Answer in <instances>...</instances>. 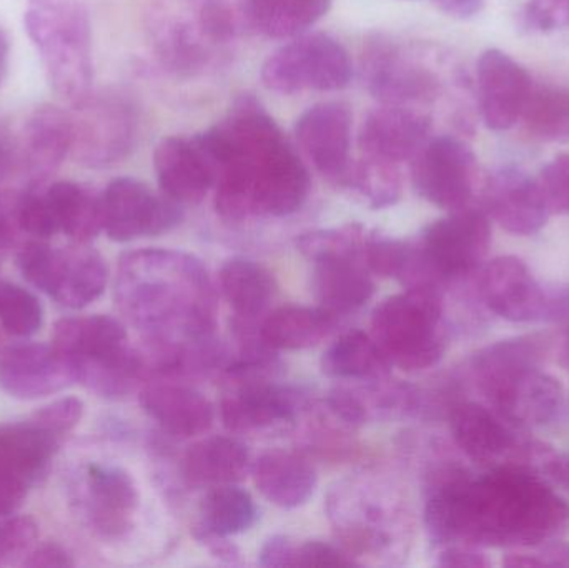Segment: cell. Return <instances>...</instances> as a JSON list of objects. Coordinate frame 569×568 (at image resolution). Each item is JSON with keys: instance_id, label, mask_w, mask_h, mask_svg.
I'll return each instance as SVG.
<instances>
[{"instance_id": "6da1fadb", "label": "cell", "mask_w": 569, "mask_h": 568, "mask_svg": "<svg viewBox=\"0 0 569 568\" xmlns=\"http://www.w3.org/2000/svg\"><path fill=\"white\" fill-rule=\"evenodd\" d=\"M203 136L219 163L216 209L222 219L287 217L301 209L310 173L257 97L240 96Z\"/></svg>"}, {"instance_id": "7a4b0ae2", "label": "cell", "mask_w": 569, "mask_h": 568, "mask_svg": "<svg viewBox=\"0 0 569 568\" xmlns=\"http://www.w3.org/2000/svg\"><path fill=\"white\" fill-rule=\"evenodd\" d=\"M117 306L146 333L160 353V372L176 370L179 337L183 352L196 362L213 332V292L207 270L193 257L170 250H136L120 259L116 282Z\"/></svg>"}, {"instance_id": "3957f363", "label": "cell", "mask_w": 569, "mask_h": 568, "mask_svg": "<svg viewBox=\"0 0 569 568\" xmlns=\"http://www.w3.org/2000/svg\"><path fill=\"white\" fill-rule=\"evenodd\" d=\"M455 540L475 546H537L560 536L568 504L540 477L498 467L480 479L467 474L453 487Z\"/></svg>"}, {"instance_id": "277c9868", "label": "cell", "mask_w": 569, "mask_h": 568, "mask_svg": "<svg viewBox=\"0 0 569 568\" xmlns=\"http://www.w3.org/2000/svg\"><path fill=\"white\" fill-rule=\"evenodd\" d=\"M246 27L247 0H150L147 12L153 52L177 76L222 66Z\"/></svg>"}, {"instance_id": "5b68a950", "label": "cell", "mask_w": 569, "mask_h": 568, "mask_svg": "<svg viewBox=\"0 0 569 568\" xmlns=\"http://www.w3.org/2000/svg\"><path fill=\"white\" fill-rule=\"evenodd\" d=\"M23 26L57 96L79 106L93 92L92 27L79 0H29Z\"/></svg>"}, {"instance_id": "8992f818", "label": "cell", "mask_w": 569, "mask_h": 568, "mask_svg": "<svg viewBox=\"0 0 569 568\" xmlns=\"http://www.w3.org/2000/svg\"><path fill=\"white\" fill-rule=\"evenodd\" d=\"M441 316L440 293L435 287H410L378 303L371 316V337L391 366L430 369L447 349Z\"/></svg>"}, {"instance_id": "52a82bcc", "label": "cell", "mask_w": 569, "mask_h": 568, "mask_svg": "<svg viewBox=\"0 0 569 568\" xmlns=\"http://www.w3.org/2000/svg\"><path fill=\"white\" fill-rule=\"evenodd\" d=\"M360 226L317 230L298 240L301 252L313 262L311 292L321 309L338 316L363 307L373 297L375 282L367 269Z\"/></svg>"}, {"instance_id": "ba28073f", "label": "cell", "mask_w": 569, "mask_h": 568, "mask_svg": "<svg viewBox=\"0 0 569 568\" xmlns=\"http://www.w3.org/2000/svg\"><path fill=\"white\" fill-rule=\"evenodd\" d=\"M260 77L267 89L282 96L337 92L351 82L353 63L333 37L305 32L270 53Z\"/></svg>"}, {"instance_id": "9c48e42d", "label": "cell", "mask_w": 569, "mask_h": 568, "mask_svg": "<svg viewBox=\"0 0 569 568\" xmlns=\"http://www.w3.org/2000/svg\"><path fill=\"white\" fill-rule=\"evenodd\" d=\"M417 47L377 33L365 42L361 77L380 103L430 106L443 90L440 69Z\"/></svg>"}, {"instance_id": "30bf717a", "label": "cell", "mask_w": 569, "mask_h": 568, "mask_svg": "<svg viewBox=\"0 0 569 568\" xmlns=\"http://www.w3.org/2000/svg\"><path fill=\"white\" fill-rule=\"evenodd\" d=\"M70 156L80 166L103 169L126 159L137 142L136 109L122 93L92 92L73 106Z\"/></svg>"}, {"instance_id": "8fae6325", "label": "cell", "mask_w": 569, "mask_h": 568, "mask_svg": "<svg viewBox=\"0 0 569 568\" xmlns=\"http://www.w3.org/2000/svg\"><path fill=\"white\" fill-rule=\"evenodd\" d=\"M478 182L477 157L451 133L431 136L411 159V183L418 196L440 209L470 207Z\"/></svg>"}, {"instance_id": "7c38bea8", "label": "cell", "mask_w": 569, "mask_h": 568, "mask_svg": "<svg viewBox=\"0 0 569 568\" xmlns=\"http://www.w3.org/2000/svg\"><path fill=\"white\" fill-rule=\"evenodd\" d=\"M490 220L483 210H455L421 232L417 252L435 283L477 269L490 249Z\"/></svg>"}, {"instance_id": "4fadbf2b", "label": "cell", "mask_w": 569, "mask_h": 568, "mask_svg": "<svg viewBox=\"0 0 569 568\" xmlns=\"http://www.w3.org/2000/svg\"><path fill=\"white\" fill-rule=\"evenodd\" d=\"M100 206L103 232L116 242L162 236L183 217L180 203L132 177L112 180L100 193Z\"/></svg>"}, {"instance_id": "5bb4252c", "label": "cell", "mask_w": 569, "mask_h": 568, "mask_svg": "<svg viewBox=\"0 0 569 568\" xmlns=\"http://www.w3.org/2000/svg\"><path fill=\"white\" fill-rule=\"evenodd\" d=\"M480 290L490 310L511 322L560 319L569 312L568 293L547 292L515 257L493 260L481 273Z\"/></svg>"}, {"instance_id": "9a60e30c", "label": "cell", "mask_w": 569, "mask_h": 568, "mask_svg": "<svg viewBox=\"0 0 569 568\" xmlns=\"http://www.w3.org/2000/svg\"><path fill=\"white\" fill-rule=\"evenodd\" d=\"M160 192L180 206L206 199L219 179V163L203 133L163 137L153 152Z\"/></svg>"}, {"instance_id": "2e32d148", "label": "cell", "mask_w": 569, "mask_h": 568, "mask_svg": "<svg viewBox=\"0 0 569 568\" xmlns=\"http://www.w3.org/2000/svg\"><path fill=\"white\" fill-rule=\"evenodd\" d=\"M109 280L106 259L87 243L49 247L33 287L66 309H83L102 296Z\"/></svg>"}, {"instance_id": "e0dca14e", "label": "cell", "mask_w": 569, "mask_h": 568, "mask_svg": "<svg viewBox=\"0 0 569 568\" xmlns=\"http://www.w3.org/2000/svg\"><path fill=\"white\" fill-rule=\"evenodd\" d=\"M351 117L343 102H320L308 107L295 123V136L315 169L340 187L351 162Z\"/></svg>"}, {"instance_id": "ac0fdd59", "label": "cell", "mask_w": 569, "mask_h": 568, "mask_svg": "<svg viewBox=\"0 0 569 568\" xmlns=\"http://www.w3.org/2000/svg\"><path fill=\"white\" fill-rule=\"evenodd\" d=\"M433 132V119L423 109L380 103L361 123L358 146L361 157L378 162H408Z\"/></svg>"}, {"instance_id": "d6986e66", "label": "cell", "mask_w": 569, "mask_h": 568, "mask_svg": "<svg viewBox=\"0 0 569 568\" xmlns=\"http://www.w3.org/2000/svg\"><path fill=\"white\" fill-rule=\"evenodd\" d=\"M76 382L72 363L53 346L19 343L0 356V389L13 399H43Z\"/></svg>"}, {"instance_id": "ffe728a7", "label": "cell", "mask_w": 569, "mask_h": 568, "mask_svg": "<svg viewBox=\"0 0 569 568\" xmlns=\"http://www.w3.org/2000/svg\"><path fill=\"white\" fill-rule=\"evenodd\" d=\"M533 80L523 66L498 49L481 53L477 63V100L488 129H511L520 120Z\"/></svg>"}, {"instance_id": "44dd1931", "label": "cell", "mask_w": 569, "mask_h": 568, "mask_svg": "<svg viewBox=\"0 0 569 568\" xmlns=\"http://www.w3.org/2000/svg\"><path fill=\"white\" fill-rule=\"evenodd\" d=\"M72 149V117L69 112L43 103L37 107L26 126L19 143V169L27 190L42 187L60 169Z\"/></svg>"}, {"instance_id": "7402d4cb", "label": "cell", "mask_w": 569, "mask_h": 568, "mask_svg": "<svg viewBox=\"0 0 569 568\" xmlns=\"http://www.w3.org/2000/svg\"><path fill=\"white\" fill-rule=\"evenodd\" d=\"M487 212L508 232L537 233L547 223L550 207L540 182L517 167H503L485 183Z\"/></svg>"}, {"instance_id": "603a6c76", "label": "cell", "mask_w": 569, "mask_h": 568, "mask_svg": "<svg viewBox=\"0 0 569 568\" xmlns=\"http://www.w3.org/2000/svg\"><path fill=\"white\" fill-rule=\"evenodd\" d=\"M455 442L475 462L500 464L517 460L528 447L520 444L510 420L475 402H461L450 416Z\"/></svg>"}, {"instance_id": "cb8c5ba5", "label": "cell", "mask_w": 569, "mask_h": 568, "mask_svg": "<svg viewBox=\"0 0 569 568\" xmlns=\"http://www.w3.org/2000/svg\"><path fill=\"white\" fill-rule=\"evenodd\" d=\"M83 487V506L96 529L107 537L126 532L139 507V492L132 477L120 467L90 464Z\"/></svg>"}, {"instance_id": "d4e9b609", "label": "cell", "mask_w": 569, "mask_h": 568, "mask_svg": "<svg viewBox=\"0 0 569 568\" xmlns=\"http://www.w3.org/2000/svg\"><path fill=\"white\" fill-rule=\"evenodd\" d=\"M52 346L77 369L119 359L132 350L122 322L110 316L67 317L53 326Z\"/></svg>"}, {"instance_id": "484cf974", "label": "cell", "mask_w": 569, "mask_h": 568, "mask_svg": "<svg viewBox=\"0 0 569 568\" xmlns=\"http://www.w3.org/2000/svg\"><path fill=\"white\" fill-rule=\"evenodd\" d=\"M295 413V393L263 380H247L223 397L220 409L223 423L233 432H250L273 423L290 422Z\"/></svg>"}, {"instance_id": "4316f807", "label": "cell", "mask_w": 569, "mask_h": 568, "mask_svg": "<svg viewBox=\"0 0 569 568\" xmlns=\"http://www.w3.org/2000/svg\"><path fill=\"white\" fill-rule=\"evenodd\" d=\"M143 410L170 436H202L212 427V402L192 387L156 382L140 392Z\"/></svg>"}, {"instance_id": "83f0119b", "label": "cell", "mask_w": 569, "mask_h": 568, "mask_svg": "<svg viewBox=\"0 0 569 568\" xmlns=\"http://www.w3.org/2000/svg\"><path fill=\"white\" fill-rule=\"evenodd\" d=\"M501 416L520 426H545L557 419L563 407V387L538 367L525 370L493 397Z\"/></svg>"}, {"instance_id": "f1b7e54d", "label": "cell", "mask_w": 569, "mask_h": 568, "mask_svg": "<svg viewBox=\"0 0 569 568\" xmlns=\"http://www.w3.org/2000/svg\"><path fill=\"white\" fill-rule=\"evenodd\" d=\"M59 439L33 420L0 423V470L23 480L29 487L36 486L49 472L59 450Z\"/></svg>"}, {"instance_id": "f546056e", "label": "cell", "mask_w": 569, "mask_h": 568, "mask_svg": "<svg viewBox=\"0 0 569 568\" xmlns=\"http://www.w3.org/2000/svg\"><path fill=\"white\" fill-rule=\"evenodd\" d=\"M249 470V449L233 437L200 440L187 450L182 460L183 479L197 489L232 486L246 479Z\"/></svg>"}, {"instance_id": "4dcf8cb0", "label": "cell", "mask_w": 569, "mask_h": 568, "mask_svg": "<svg viewBox=\"0 0 569 568\" xmlns=\"http://www.w3.org/2000/svg\"><path fill=\"white\" fill-rule=\"evenodd\" d=\"M257 489L280 509L305 506L317 489V470L303 457L284 450L263 454L253 466Z\"/></svg>"}, {"instance_id": "1f68e13d", "label": "cell", "mask_w": 569, "mask_h": 568, "mask_svg": "<svg viewBox=\"0 0 569 568\" xmlns=\"http://www.w3.org/2000/svg\"><path fill=\"white\" fill-rule=\"evenodd\" d=\"M219 286L233 312L242 319L262 316L277 293L272 273L246 257H232L220 267Z\"/></svg>"}, {"instance_id": "d6a6232c", "label": "cell", "mask_w": 569, "mask_h": 568, "mask_svg": "<svg viewBox=\"0 0 569 568\" xmlns=\"http://www.w3.org/2000/svg\"><path fill=\"white\" fill-rule=\"evenodd\" d=\"M333 326V313L321 307L284 306L263 320L259 332L270 349L305 350L327 339Z\"/></svg>"}, {"instance_id": "836d02e7", "label": "cell", "mask_w": 569, "mask_h": 568, "mask_svg": "<svg viewBox=\"0 0 569 568\" xmlns=\"http://www.w3.org/2000/svg\"><path fill=\"white\" fill-rule=\"evenodd\" d=\"M60 232L77 243H87L99 236L102 227L100 196L70 180L52 183L43 192Z\"/></svg>"}, {"instance_id": "e575fe53", "label": "cell", "mask_w": 569, "mask_h": 568, "mask_svg": "<svg viewBox=\"0 0 569 568\" xmlns=\"http://www.w3.org/2000/svg\"><path fill=\"white\" fill-rule=\"evenodd\" d=\"M333 0H247L250 27L270 39H293L323 19Z\"/></svg>"}, {"instance_id": "d590c367", "label": "cell", "mask_w": 569, "mask_h": 568, "mask_svg": "<svg viewBox=\"0 0 569 568\" xmlns=\"http://www.w3.org/2000/svg\"><path fill=\"white\" fill-rule=\"evenodd\" d=\"M390 367L373 337L361 330L343 333L321 357V372L331 379H370L385 376Z\"/></svg>"}, {"instance_id": "8d00e7d4", "label": "cell", "mask_w": 569, "mask_h": 568, "mask_svg": "<svg viewBox=\"0 0 569 568\" xmlns=\"http://www.w3.org/2000/svg\"><path fill=\"white\" fill-rule=\"evenodd\" d=\"M540 346L535 339L503 340L475 357L473 370L478 386L493 397L501 387L525 370L538 367Z\"/></svg>"}, {"instance_id": "74e56055", "label": "cell", "mask_w": 569, "mask_h": 568, "mask_svg": "<svg viewBox=\"0 0 569 568\" xmlns=\"http://www.w3.org/2000/svg\"><path fill=\"white\" fill-rule=\"evenodd\" d=\"M257 506L247 490L232 486L213 487L202 500V532L209 536H237L257 522Z\"/></svg>"}, {"instance_id": "f35d334b", "label": "cell", "mask_w": 569, "mask_h": 568, "mask_svg": "<svg viewBox=\"0 0 569 568\" xmlns=\"http://www.w3.org/2000/svg\"><path fill=\"white\" fill-rule=\"evenodd\" d=\"M520 120L537 139L569 142V87L533 83Z\"/></svg>"}, {"instance_id": "ab89813d", "label": "cell", "mask_w": 569, "mask_h": 568, "mask_svg": "<svg viewBox=\"0 0 569 568\" xmlns=\"http://www.w3.org/2000/svg\"><path fill=\"white\" fill-rule=\"evenodd\" d=\"M340 187L360 193L373 209L393 206L401 197L400 166L361 157L351 162Z\"/></svg>"}, {"instance_id": "60d3db41", "label": "cell", "mask_w": 569, "mask_h": 568, "mask_svg": "<svg viewBox=\"0 0 569 568\" xmlns=\"http://www.w3.org/2000/svg\"><path fill=\"white\" fill-rule=\"evenodd\" d=\"M0 322L16 337H30L43 326V307L40 300L16 283H0Z\"/></svg>"}, {"instance_id": "b9f144b4", "label": "cell", "mask_w": 569, "mask_h": 568, "mask_svg": "<svg viewBox=\"0 0 569 568\" xmlns=\"http://www.w3.org/2000/svg\"><path fill=\"white\" fill-rule=\"evenodd\" d=\"M413 247L390 237L367 236L363 243V262L370 272L380 277L403 279L411 262Z\"/></svg>"}, {"instance_id": "7bdbcfd3", "label": "cell", "mask_w": 569, "mask_h": 568, "mask_svg": "<svg viewBox=\"0 0 569 568\" xmlns=\"http://www.w3.org/2000/svg\"><path fill=\"white\" fill-rule=\"evenodd\" d=\"M17 229L37 240H47L60 232L56 216L43 193L27 190L12 203Z\"/></svg>"}, {"instance_id": "ee69618b", "label": "cell", "mask_w": 569, "mask_h": 568, "mask_svg": "<svg viewBox=\"0 0 569 568\" xmlns=\"http://www.w3.org/2000/svg\"><path fill=\"white\" fill-rule=\"evenodd\" d=\"M523 26L537 33L569 29V0H530L523 10Z\"/></svg>"}, {"instance_id": "f6af8a7d", "label": "cell", "mask_w": 569, "mask_h": 568, "mask_svg": "<svg viewBox=\"0 0 569 568\" xmlns=\"http://www.w3.org/2000/svg\"><path fill=\"white\" fill-rule=\"evenodd\" d=\"M39 536V527L32 517L7 516L0 520V562L26 554Z\"/></svg>"}, {"instance_id": "bcb514c9", "label": "cell", "mask_w": 569, "mask_h": 568, "mask_svg": "<svg viewBox=\"0 0 569 568\" xmlns=\"http://www.w3.org/2000/svg\"><path fill=\"white\" fill-rule=\"evenodd\" d=\"M541 190L551 212L569 213V156H558L543 170L540 179Z\"/></svg>"}, {"instance_id": "7dc6e473", "label": "cell", "mask_w": 569, "mask_h": 568, "mask_svg": "<svg viewBox=\"0 0 569 568\" xmlns=\"http://www.w3.org/2000/svg\"><path fill=\"white\" fill-rule=\"evenodd\" d=\"M83 402L77 397H63L33 413L32 420L37 426L56 436L70 432L82 420Z\"/></svg>"}, {"instance_id": "c3c4849f", "label": "cell", "mask_w": 569, "mask_h": 568, "mask_svg": "<svg viewBox=\"0 0 569 568\" xmlns=\"http://www.w3.org/2000/svg\"><path fill=\"white\" fill-rule=\"evenodd\" d=\"M353 564V560L348 559L333 547L318 540H310L297 547L295 567H345Z\"/></svg>"}, {"instance_id": "681fc988", "label": "cell", "mask_w": 569, "mask_h": 568, "mask_svg": "<svg viewBox=\"0 0 569 568\" xmlns=\"http://www.w3.org/2000/svg\"><path fill=\"white\" fill-rule=\"evenodd\" d=\"M297 547L288 537H272L260 550L259 564L262 567H295Z\"/></svg>"}, {"instance_id": "f907efd6", "label": "cell", "mask_w": 569, "mask_h": 568, "mask_svg": "<svg viewBox=\"0 0 569 568\" xmlns=\"http://www.w3.org/2000/svg\"><path fill=\"white\" fill-rule=\"evenodd\" d=\"M29 489L23 480L0 470V517L13 516L26 500Z\"/></svg>"}, {"instance_id": "816d5d0a", "label": "cell", "mask_w": 569, "mask_h": 568, "mask_svg": "<svg viewBox=\"0 0 569 568\" xmlns=\"http://www.w3.org/2000/svg\"><path fill=\"white\" fill-rule=\"evenodd\" d=\"M328 402H330L331 410L345 422L363 423L367 420V409L363 403L348 390H335Z\"/></svg>"}, {"instance_id": "f5cc1de1", "label": "cell", "mask_w": 569, "mask_h": 568, "mask_svg": "<svg viewBox=\"0 0 569 568\" xmlns=\"http://www.w3.org/2000/svg\"><path fill=\"white\" fill-rule=\"evenodd\" d=\"M23 566L30 568H69L73 566L72 557L57 544H46L30 554Z\"/></svg>"}, {"instance_id": "db71d44e", "label": "cell", "mask_w": 569, "mask_h": 568, "mask_svg": "<svg viewBox=\"0 0 569 568\" xmlns=\"http://www.w3.org/2000/svg\"><path fill=\"white\" fill-rule=\"evenodd\" d=\"M438 566L453 568H487L490 562L485 559L477 550L468 549V547H450L445 550L438 560Z\"/></svg>"}, {"instance_id": "11a10c76", "label": "cell", "mask_w": 569, "mask_h": 568, "mask_svg": "<svg viewBox=\"0 0 569 568\" xmlns=\"http://www.w3.org/2000/svg\"><path fill=\"white\" fill-rule=\"evenodd\" d=\"M435 6L455 19L467 20L483 10L485 0H433Z\"/></svg>"}, {"instance_id": "9f6ffc18", "label": "cell", "mask_w": 569, "mask_h": 568, "mask_svg": "<svg viewBox=\"0 0 569 568\" xmlns=\"http://www.w3.org/2000/svg\"><path fill=\"white\" fill-rule=\"evenodd\" d=\"M19 167V146L10 139L6 127L0 126V182Z\"/></svg>"}, {"instance_id": "6f0895ef", "label": "cell", "mask_w": 569, "mask_h": 568, "mask_svg": "<svg viewBox=\"0 0 569 568\" xmlns=\"http://www.w3.org/2000/svg\"><path fill=\"white\" fill-rule=\"evenodd\" d=\"M540 559L545 566L569 567V544L551 542L541 550Z\"/></svg>"}, {"instance_id": "680465c9", "label": "cell", "mask_w": 569, "mask_h": 568, "mask_svg": "<svg viewBox=\"0 0 569 568\" xmlns=\"http://www.w3.org/2000/svg\"><path fill=\"white\" fill-rule=\"evenodd\" d=\"M547 472L551 479L569 492V454L568 456L555 457L547 466Z\"/></svg>"}, {"instance_id": "91938a15", "label": "cell", "mask_w": 569, "mask_h": 568, "mask_svg": "<svg viewBox=\"0 0 569 568\" xmlns=\"http://www.w3.org/2000/svg\"><path fill=\"white\" fill-rule=\"evenodd\" d=\"M503 566L511 568L547 567L540 556H525V554H511V556L505 557Z\"/></svg>"}, {"instance_id": "94428289", "label": "cell", "mask_w": 569, "mask_h": 568, "mask_svg": "<svg viewBox=\"0 0 569 568\" xmlns=\"http://www.w3.org/2000/svg\"><path fill=\"white\" fill-rule=\"evenodd\" d=\"M9 37H7L6 30L0 27V83H2L3 79H6L7 69H9Z\"/></svg>"}, {"instance_id": "6125c7cd", "label": "cell", "mask_w": 569, "mask_h": 568, "mask_svg": "<svg viewBox=\"0 0 569 568\" xmlns=\"http://www.w3.org/2000/svg\"><path fill=\"white\" fill-rule=\"evenodd\" d=\"M2 206H3V202H2V199H0V207H2Z\"/></svg>"}]
</instances>
